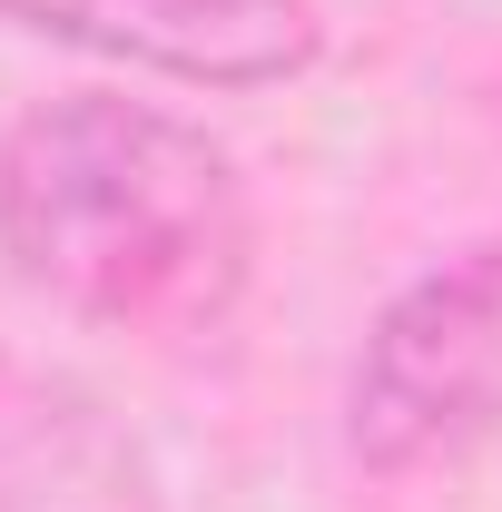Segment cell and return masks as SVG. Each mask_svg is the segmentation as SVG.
Masks as SVG:
<instances>
[{
	"label": "cell",
	"mask_w": 502,
	"mask_h": 512,
	"mask_svg": "<svg viewBox=\"0 0 502 512\" xmlns=\"http://www.w3.org/2000/svg\"><path fill=\"white\" fill-rule=\"evenodd\" d=\"M10 276L109 335H197L237 306L256 217L237 158L148 99H60L0 148Z\"/></svg>",
	"instance_id": "obj_1"
},
{
	"label": "cell",
	"mask_w": 502,
	"mask_h": 512,
	"mask_svg": "<svg viewBox=\"0 0 502 512\" xmlns=\"http://www.w3.org/2000/svg\"><path fill=\"white\" fill-rule=\"evenodd\" d=\"M345 414L375 473H414L502 424V237L463 266H434L375 316Z\"/></svg>",
	"instance_id": "obj_2"
},
{
	"label": "cell",
	"mask_w": 502,
	"mask_h": 512,
	"mask_svg": "<svg viewBox=\"0 0 502 512\" xmlns=\"http://www.w3.org/2000/svg\"><path fill=\"white\" fill-rule=\"evenodd\" d=\"M0 20L188 89H276L325 40L315 0H0Z\"/></svg>",
	"instance_id": "obj_3"
},
{
	"label": "cell",
	"mask_w": 502,
	"mask_h": 512,
	"mask_svg": "<svg viewBox=\"0 0 502 512\" xmlns=\"http://www.w3.org/2000/svg\"><path fill=\"white\" fill-rule=\"evenodd\" d=\"M0 512H158V483L99 394L0 365Z\"/></svg>",
	"instance_id": "obj_4"
}]
</instances>
